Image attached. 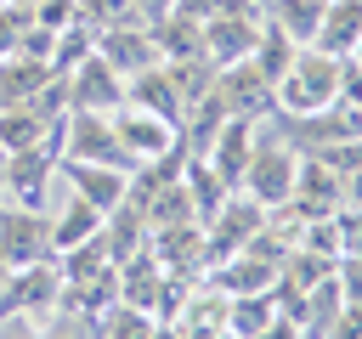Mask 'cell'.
I'll use <instances>...</instances> for the list:
<instances>
[{
    "label": "cell",
    "mask_w": 362,
    "mask_h": 339,
    "mask_svg": "<svg viewBox=\"0 0 362 339\" xmlns=\"http://www.w3.org/2000/svg\"><path fill=\"white\" fill-rule=\"evenodd\" d=\"M96 51L113 62V73H119V79H136V73H147V68H158V62H164V56H158V45H153V28H147V23L102 28V34H96Z\"/></svg>",
    "instance_id": "obj_12"
},
{
    "label": "cell",
    "mask_w": 362,
    "mask_h": 339,
    "mask_svg": "<svg viewBox=\"0 0 362 339\" xmlns=\"http://www.w3.org/2000/svg\"><path fill=\"white\" fill-rule=\"evenodd\" d=\"M294 170H300V147H288V141H283L277 130H266V119H260V141H255V158H249L238 192H249L260 209H283V203L294 198Z\"/></svg>",
    "instance_id": "obj_2"
},
{
    "label": "cell",
    "mask_w": 362,
    "mask_h": 339,
    "mask_svg": "<svg viewBox=\"0 0 362 339\" xmlns=\"http://www.w3.org/2000/svg\"><path fill=\"white\" fill-rule=\"evenodd\" d=\"M28 339H90V322L57 305V316H51V322H40V328H28Z\"/></svg>",
    "instance_id": "obj_25"
},
{
    "label": "cell",
    "mask_w": 362,
    "mask_h": 339,
    "mask_svg": "<svg viewBox=\"0 0 362 339\" xmlns=\"http://www.w3.org/2000/svg\"><path fill=\"white\" fill-rule=\"evenodd\" d=\"M294 51H300V45H294L288 34H277V28L266 23V11H260V34H255V51H249V62H255V68H260V73H266V79L277 85V79L288 73Z\"/></svg>",
    "instance_id": "obj_22"
},
{
    "label": "cell",
    "mask_w": 362,
    "mask_h": 339,
    "mask_svg": "<svg viewBox=\"0 0 362 339\" xmlns=\"http://www.w3.org/2000/svg\"><path fill=\"white\" fill-rule=\"evenodd\" d=\"M300 215H334L345 203V175L334 164H322L317 153H300V170H294V198H288Z\"/></svg>",
    "instance_id": "obj_13"
},
{
    "label": "cell",
    "mask_w": 362,
    "mask_h": 339,
    "mask_svg": "<svg viewBox=\"0 0 362 339\" xmlns=\"http://www.w3.org/2000/svg\"><path fill=\"white\" fill-rule=\"evenodd\" d=\"M62 158H79V164H107V170H136L119 130H113V113H85V107H68L62 119Z\"/></svg>",
    "instance_id": "obj_5"
},
{
    "label": "cell",
    "mask_w": 362,
    "mask_h": 339,
    "mask_svg": "<svg viewBox=\"0 0 362 339\" xmlns=\"http://www.w3.org/2000/svg\"><path fill=\"white\" fill-rule=\"evenodd\" d=\"M34 23L51 28V34H62V28L79 23V0H40V6H34Z\"/></svg>",
    "instance_id": "obj_26"
},
{
    "label": "cell",
    "mask_w": 362,
    "mask_h": 339,
    "mask_svg": "<svg viewBox=\"0 0 362 339\" xmlns=\"http://www.w3.org/2000/svg\"><path fill=\"white\" fill-rule=\"evenodd\" d=\"M57 147H23V153H6L0 158V203H17V209H45L51 186H57Z\"/></svg>",
    "instance_id": "obj_3"
},
{
    "label": "cell",
    "mask_w": 362,
    "mask_h": 339,
    "mask_svg": "<svg viewBox=\"0 0 362 339\" xmlns=\"http://www.w3.org/2000/svg\"><path fill=\"white\" fill-rule=\"evenodd\" d=\"M51 79H57L51 62H40V56H23V51L0 56V107H17V102H28V96H40Z\"/></svg>",
    "instance_id": "obj_17"
},
{
    "label": "cell",
    "mask_w": 362,
    "mask_h": 339,
    "mask_svg": "<svg viewBox=\"0 0 362 339\" xmlns=\"http://www.w3.org/2000/svg\"><path fill=\"white\" fill-rule=\"evenodd\" d=\"M226 6H232V0H175L170 11H181V17H192V23H209V17L226 11Z\"/></svg>",
    "instance_id": "obj_29"
},
{
    "label": "cell",
    "mask_w": 362,
    "mask_h": 339,
    "mask_svg": "<svg viewBox=\"0 0 362 339\" xmlns=\"http://www.w3.org/2000/svg\"><path fill=\"white\" fill-rule=\"evenodd\" d=\"M102 209H90L79 192H68L62 186V203H57V215H51V254H68L74 243H85V237H96L102 232Z\"/></svg>",
    "instance_id": "obj_15"
},
{
    "label": "cell",
    "mask_w": 362,
    "mask_h": 339,
    "mask_svg": "<svg viewBox=\"0 0 362 339\" xmlns=\"http://www.w3.org/2000/svg\"><path fill=\"white\" fill-rule=\"evenodd\" d=\"M311 45H317V51H328V56H345V62H351V56H356V45H362V0H328Z\"/></svg>",
    "instance_id": "obj_14"
},
{
    "label": "cell",
    "mask_w": 362,
    "mask_h": 339,
    "mask_svg": "<svg viewBox=\"0 0 362 339\" xmlns=\"http://www.w3.org/2000/svg\"><path fill=\"white\" fill-rule=\"evenodd\" d=\"M255 34H260V6L255 0H232L226 11H215L204 23V56L215 68H232L255 51Z\"/></svg>",
    "instance_id": "obj_6"
},
{
    "label": "cell",
    "mask_w": 362,
    "mask_h": 339,
    "mask_svg": "<svg viewBox=\"0 0 362 339\" xmlns=\"http://www.w3.org/2000/svg\"><path fill=\"white\" fill-rule=\"evenodd\" d=\"M209 96L221 102V113H226V119H255V124H260V119H272V107H277V102H272V79H266L249 56H243V62H232V68H221Z\"/></svg>",
    "instance_id": "obj_7"
},
{
    "label": "cell",
    "mask_w": 362,
    "mask_h": 339,
    "mask_svg": "<svg viewBox=\"0 0 362 339\" xmlns=\"http://www.w3.org/2000/svg\"><path fill=\"white\" fill-rule=\"evenodd\" d=\"M113 130H119L130 164H158V158L181 153V124L164 119V113H153V107H136L130 96L113 107Z\"/></svg>",
    "instance_id": "obj_4"
},
{
    "label": "cell",
    "mask_w": 362,
    "mask_h": 339,
    "mask_svg": "<svg viewBox=\"0 0 362 339\" xmlns=\"http://www.w3.org/2000/svg\"><path fill=\"white\" fill-rule=\"evenodd\" d=\"M28 23H34V11H23V6H0V56L17 51V40H23Z\"/></svg>",
    "instance_id": "obj_27"
},
{
    "label": "cell",
    "mask_w": 362,
    "mask_h": 339,
    "mask_svg": "<svg viewBox=\"0 0 362 339\" xmlns=\"http://www.w3.org/2000/svg\"><path fill=\"white\" fill-rule=\"evenodd\" d=\"M62 90H68V107H85V113H113L124 102V79L113 73V62L102 51H90L79 68H68Z\"/></svg>",
    "instance_id": "obj_8"
},
{
    "label": "cell",
    "mask_w": 362,
    "mask_h": 339,
    "mask_svg": "<svg viewBox=\"0 0 362 339\" xmlns=\"http://www.w3.org/2000/svg\"><path fill=\"white\" fill-rule=\"evenodd\" d=\"M0 6H11V0H0Z\"/></svg>",
    "instance_id": "obj_33"
},
{
    "label": "cell",
    "mask_w": 362,
    "mask_h": 339,
    "mask_svg": "<svg viewBox=\"0 0 362 339\" xmlns=\"http://www.w3.org/2000/svg\"><path fill=\"white\" fill-rule=\"evenodd\" d=\"M90 51H96V34H90L85 23L62 28V34H57V45H51V73L62 79V73H68V68H79V62H85Z\"/></svg>",
    "instance_id": "obj_23"
},
{
    "label": "cell",
    "mask_w": 362,
    "mask_h": 339,
    "mask_svg": "<svg viewBox=\"0 0 362 339\" xmlns=\"http://www.w3.org/2000/svg\"><path fill=\"white\" fill-rule=\"evenodd\" d=\"M147 28H153V45H158L164 62H198V56H204V23H192V17H181V11H164V17H153Z\"/></svg>",
    "instance_id": "obj_16"
},
{
    "label": "cell",
    "mask_w": 362,
    "mask_h": 339,
    "mask_svg": "<svg viewBox=\"0 0 362 339\" xmlns=\"http://www.w3.org/2000/svg\"><path fill=\"white\" fill-rule=\"evenodd\" d=\"M255 141H260V124H255V119H226L198 158L221 175L226 192H238V186H243V170H249V158H255Z\"/></svg>",
    "instance_id": "obj_10"
},
{
    "label": "cell",
    "mask_w": 362,
    "mask_h": 339,
    "mask_svg": "<svg viewBox=\"0 0 362 339\" xmlns=\"http://www.w3.org/2000/svg\"><path fill=\"white\" fill-rule=\"evenodd\" d=\"M0 158H6V153H0Z\"/></svg>",
    "instance_id": "obj_36"
},
{
    "label": "cell",
    "mask_w": 362,
    "mask_h": 339,
    "mask_svg": "<svg viewBox=\"0 0 362 339\" xmlns=\"http://www.w3.org/2000/svg\"><path fill=\"white\" fill-rule=\"evenodd\" d=\"M255 6H266V0H255Z\"/></svg>",
    "instance_id": "obj_34"
},
{
    "label": "cell",
    "mask_w": 362,
    "mask_h": 339,
    "mask_svg": "<svg viewBox=\"0 0 362 339\" xmlns=\"http://www.w3.org/2000/svg\"><path fill=\"white\" fill-rule=\"evenodd\" d=\"M158 311H141V305H124V299H113L102 316H96V328H90V339H153L158 333Z\"/></svg>",
    "instance_id": "obj_20"
},
{
    "label": "cell",
    "mask_w": 362,
    "mask_h": 339,
    "mask_svg": "<svg viewBox=\"0 0 362 339\" xmlns=\"http://www.w3.org/2000/svg\"><path fill=\"white\" fill-rule=\"evenodd\" d=\"M322 339H362V305H339L334 322L322 328Z\"/></svg>",
    "instance_id": "obj_28"
},
{
    "label": "cell",
    "mask_w": 362,
    "mask_h": 339,
    "mask_svg": "<svg viewBox=\"0 0 362 339\" xmlns=\"http://www.w3.org/2000/svg\"><path fill=\"white\" fill-rule=\"evenodd\" d=\"M0 254H6L11 266L51 260V215H45V209L0 203Z\"/></svg>",
    "instance_id": "obj_9"
},
{
    "label": "cell",
    "mask_w": 362,
    "mask_h": 339,
    "mask_svg": "<svg viewBox=\"0 0 362 339\" xmlns=\"http://www.w3.org/2000/svg\"><path fill=\"white\" fill-rule=\"evenodd\" d=\"M11 271H17V266H11L6 254H0V288H6V277H11Z\"/></svg>",
    "instance_id": "obj_31"
},
{
    "label": "cell",
    "mask_w": 362,
    "mask_h": 339,
    "mask_svg": "<svg viewBox=\"0 0 362 339\" xmlns=\"http://www.w3.org/2000/svg\"><path fill=\"white\" fill-rule=\"evenodd\" d=\"M62 124V119H57ZM45 136H51V124L34 113V107H0V153H23V147H45Z\"/></svg>",
    "instance_id": "obj_21"
},
{
    "label": "cell",
    "mask_w": 362,
    "mask_h": 339,
    "mask_svg": "<svg viewBox=\"0 0 362 339\" xmlns=\"http://www.w3.org/2000/svg\"><path fill=\"white\" fill-rule=\"evenodd\" d=\"M57 186L79 192L90 209H119L130 198V170H107V164H79V158H62L57 164Z\"/></svg>",
    "instance_id": "obj_11"
},
{
    "label": "cell",
    "mask_w": 362,
    "mask_h": 339,
    "mask_svg": "<svg viewBox=\"0 0 362 339\" xmlns=\"http://www.w3.org/2000/svg\"><path fill=\"white\" fill-rule=\"evenodd\" d=\"M79 23H85L90 34H102V28L141 23V17H136V0H79Z\"/></svg>",
    "instance_id": "obj_24"
},
{
    "label": "cell",
    "mask_w": 362,
    "mask_h": 339,
    "mask_svg": "<svg viewBox=\"0 0 362 339\" xmlns=\"http://www.w3.org/2000/svg\"><path fill=\"white\" fill-rule=\"evenodd\" d=\"M170 6H175V0H136V17H141V23H153V17H164Z\"/></svg>",
    "instance_id": "obj_30"
},
{
    "label": "cell",
    "mask_w": 362,
    "mask_h": 339,
    "mask_svg": "<svg viewBox=\"0 0 362 339\" xmlns=\"http://www.w3.org/2000/svg\"><path fill=\"white\" fill-rule=\"evenodd\" d=\"M345 73H351L345 56H328V51H317V45H300L294 62H288V73L272 85V102H277L272 113H283V119H305V113L334 107V102L345 96Z\"/></svg>",
    "instance_id": "obj_1"
},
{
    "label": "cell",
    "mask_w": 362,
    "mask_h": 339,
    "mask_svg": "<svg viewBox=\"0 0 362 339\" xmlns=\"http://www.w3.org/2000/svg\"><path fill=\"white\" fill-rule=\"evenodd\" d=\"M124 96H130L136 107H153V113L175 119V124H181V113H187V102H181V90H175V79H170L164 62L147 68V73H136V79H124Z\"/></svg>",
    "instance_id": "obj_18"
},
{
    "label": "cell",
    "mask_w": 362,
    "mask_h": 339,
    "mask_svg": "<svg viewBox=\"0 0 362 339\" xmlns=\"http://www.w3.org/2000/svg\"><path fill=\"white\" fill-rule=\"evenodd\" d=\"M322 6L328 0H266L260 11H266V23L277 34H288L294 45H311L317 40V23H322Z\"/></svg>",
    "instance_id": "obj_19"
},
{
    "label": "cell",
    "mask_w": 362,
    "mask_h": 339,
    "mask_svg": "<svg viewBox=\"0 0 362 339\" xmlns=\"http://www.w3.org/2000/svg\"><path fill=\"white\" fill-rule=\"evenodd\" d=\"M11 6H23V11H34V6H40V0H11Z\"/></svg>",
    "instance_id": "obj_32"
},
{
    "label": "cell",
    "mask_w": 362,
    "mask_h": 339,
    "mask_svg": "<svg viewBox=\"0 0 362 339\" xmlns=\"http://www.w3.org/2000/svg\"><path fill=\"white\" fill-rule=\"evenodd\" d=\"M356 56H362V45H356Z\"/></svg>",
    "instance_id": "obj_35"
}]
</instances>
